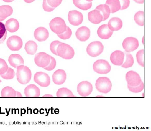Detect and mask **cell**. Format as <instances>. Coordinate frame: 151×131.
<instances>
[{
    "label": "cell",
    "mask_w": 151,
    "mask_h": 131,
    "mask_svg": "<svg viewBox=\"0 0 151 131\" xmlns=\"http://www.w3.org/2000/svg\"><path fill=\"white\" fill-rule=\"evenodd\" d=\"M57 97H75L72 92L66 87L59 89L56 92Z\"/></svg>",
    "instance_id": "obj_29"
},
{
    "label": "cell",
    "mask_w": 151,
    "mask_h": 131,
    "mask_svg": "<svg viewBox=\"0 0 151 131\" xmlns=\"http://www.w3.org/2000/svg\"><path fill=\"white\" fill-rule=\"evenodd\" d=\"M108 26L112 31H117L120 29L122 26V22L118 17H113L109 20Z\"/></svg>",
    "instance_id": "obj_22"
},
{
    "label": "cell",
    "mask_w": 151,
    "mask_h": 131,
    "mask_svg": "<svg viewBox=\"0 0 151 131\" xmlns=\"http://www.w3.org/2000/svg\"><path fill=\"white\" fill-rule=\"evenodd\" d=\"M127 87L129 91L133 93H137L142 91L144 89V83L142 81L141 83L138 86L131 87L127 85Z\"/></svg>",
    "instance_id": "obj_36"
},
{
    "label": "cell",
    "mask_w": 151,
    "mask_h": 131,
    "mask_svg": "<svg viewBox=\"0 0 151 131\" xmlns=\"http://www.w3.org/2000/svg\"><path fill=\"white\" fill-rule=\"evenodd\" d=\"M9 67L5 61L0 58V75L4 74L7 71Z\"/></svg>",
    "instance_id": "obj_39"
},
{
    "label": "cell",
    "mask_w": 151,
    "mask_h": 131,
    "mask_svg": "<svg viewBox=\"0 0 151 131\" xmlns=\"http://www.w3.org/2000/svg\"><path fill=\"white\" fill-rule=\"evenodd\" d=\"M7 36V31L5 25L0 22V44L3 43Z\"/></svg>",
    "instance_id": "obj_33"
},
{
    "label": "cell",
    "mask_w": 151,
    "mask_h": 131,
    "mask_svg": "<svg viewBox=\"0 0 151 131\" xmlns=\"http://www.w3.org/2000/svg\"><path fill=\"white\" fill-rule=\"evenodd\" d=\"M49 25L52 31L57 34L64 32L67 27L64 20L60 17L53 18L50 21Z\"/></svg>",
    "instance_id": "obj_3"
},
{
    "label": "cell",
    "mask_w": 151,
    "mask_h": 131,
    "mask_svg": "<svg viewBox=\"0 0 151 131\" xmlns=\"http://www.w3.org/2000/svg\"><path fill=\"white\" fill-rule=\"evenodd\" d=\"M97 33L98 36L103 39H107L112 36L113 31L109 28L107 24H104L98 29Z\"/></svg>",
    "instance_id": "obj_19"
},
{
    "label": "cell",
    "mask_w": 151,
    "mask_h": 131,
    "mask_svg": "<svg viewBox=\"0 0 151 131\" xmlns=\"http://www.w3.org/2000/svg\"><path fill=\"white\" fill-rule=\"evenodd\" d=\"M62 42L58 40L52 41L50 45V49L51 52L55 55L58 56L56 49L58 45Z\"/></svg>",
    "instance_id": "obj_38"
},
{
    "label": "cell",
    "mask_w": 151,
    "mask_h": 131,
    "mask_svg": "<svg viewBox=\"0 0 151 131\" xmlns=\"http://www.w3.org/2000/svg\"><path fill=\"white\" fill-rule=\"evenodd\" d=\"M90 31L87 27L83 26L78 28L76 32L77 39L81 42H85L89 38Z\"/></svg>",
    "instance_id": "obj_17"
},
{
    "label": "cell",
    "mask_w": 151,
    "mask_h": 131,
    "mask_svg": "<svg viewBox=\"0 0 151 131\" xmlns=\"http://www.w3.org/2000/svg\"><path fill=\"white\" fill-rule=\"evenodd\" d=\"M21 94L18 91H16V95L15 97H22Z\"/></svg>",
    "instance_id": "obj_44"
},
{
    "label": "cell",
    "mask_w": 151,
    "mask_h": 131,
    "mask_svg": "<svg viewBox=\"0 0 151 131\" xmlns=\"http://www.w3.org/2000/svg\"><path fill=\"white\" fill-rule=\"evenodd\" d=\"M72 34V31L71 29L67 26L66 30L63 33L57 34L60 39L63 40H66L69 39Z\"/></svg>",
    "instance_id": "obj_35"
},
{
    "label": "cell",
    "mask_w": 151,
    "mask_h": 131,
    "mask_svg": "<svg viewBox=\"0 0 151 131\" xmlns=\"http://www.w3.org/2000/svg\"><path fill=\"white\" fill-rule=\"evenodd\" d=\"M99 11L103 17V21L107 19L109 17L111 13L109 7L106 4H102L97 6L95 9Z\"/></svg>",
    "instance_id": "obj_27"
},
{
    "label": "cell",
    "mask_w": 151,
    "mask_h": 131,
    "mask_svg": "<svg viewBox=\"0 0 151 131\" xmlns=\"http://www.w3.org/2000/svg\"><path fill=\"white\" fill-rule=\"evenodd\" d=\"M96 89L100 92L106 94L111 90L112 84L110 79L107 77H99L95 83Z\"/></svg>",
    "instance_id": "obj_4"
},
{
    "label": "cell",
    "mask_w": 151,
    "mask_h": 131,
    "mask_svg": "<svg viewBox=\"0 0 151 131\" xmlns=\"http://www.w3.org/2000/svg\"><path fill=\"white\" fill-rule=\"evenodd\" d=\"M7 45L9 48L13 51L19 50L22 48L23 42L21 38L17 36H12L8 39Z\"/></svg>",
    "instance_id": "obj_12"
},
{
    "label": "cell",
    "mask_w": 151,
    "mask_h": 131,
    "mask_svg": "<svg viewBox=\"0 0 151 131\" xmlns=\"http://www.w3.org/2000/svg\"><path fill=\"white\" fill-rule=\"evenodd\" d=\"M34 35L35 38L39 42H43L46 40L49 36L47 29L43 27H40L35 29Z\"/></svg>",
    "instance_id": "obj_16"
},
{
    "label": "cell",
    "mask_w": 151,
    "mask_h": 131,
    "mask_svg": "<svg viewBox=\"0 0 151 131\" xmlns=\"http://www.w3.org/2000/svg\"><path fill=\"white\" fill-rule=\"evenodd\" d=\"M74 5L77 8L83 10H86L90 9L92 5L91 2L86 0H73Z\"/></svg>",
    "instance_id": "obj_25"
},
{
    "label": "cell",
    "mask_w": 151,
    "mask_h": 131,
    "mask_svg": "<svg viewBox=\"0 0 151 131\" xmlns=\"http://www.w3.org/2000/svg\"><path fill=\"white\" fill-rule=\"evenodd\" d=\"M122 45L125 51L129 52L136 49L139 46V43L138 40L135 38L129 37L124 40Z\"/></svg>",
    "instance_id": "obj_10"
},
{
    "label": "cell",
    "mask_w": 151,
    "mask_h": 131,
    "mask_svg": "<svg viewBox=\"0 0 151 131\" xmlns=\"http://www.w3.org/2000/svg\"><path fill=\"white\" fill-rule=\"evenodd\" d=\"M136 3L139 4H142L144 3V0H133Z\"/></svg>",
    "instance_id": "obj_45"
},
{
    "label": "cell",
    "mask_w": 151,
    "mask_h": 131,
    "mask_svg": "<svg viewBox=\"0 0 151 131\" xmlns=\"http://www.w3.org/2000/svg\"><path fill=\"white\" fill-rule=\"evenodd\" d=\"M5 26L6 30L9 32H14L18 29L19 24L16 19L11 18L6 21Z\"/></svg>",
    "instance_id": "obj_23"
},
{
    "label": "cell",
    "mask_w": 151,
    "mask_h": 131,
    "mask_svg": "<svg viewBox=\"0 0 151 131\" xmlns=\"http://www.w3.org/2000/svg\"><path fill=\"white\" fill-rule=\"evenodd\" d=\"M56 52L58 56L67 60L71 59L75 54L74 50L70 45L62 42L58 45Z\"/></svg>",
    "instance_id": "obj_2"
},
{
    "label": "cell",
    "mask_w": 151,
    "mask_h": 131,
    "mask_svg": "<svg viewBox=\"0 0 151 131\" xmlns=\"http://www.w3.org/2000/svg\"><path fill=\"white\" fill-rule=\"evenodd\" d=\"M86 0L88 2H91L93 0Z\"/></svg>",
    "instance_id": "obj_50"
},
{
    "label": "cell",
    "mask_w": 151,
    "mask_h": 131,
    "mask_svg": "<svg viewBox=\"0 0 151 131\" xmlns=\"http://www.w3.org/2000/svg\"><path fill=\"white\" fill-rule=\"evenodd\" d=\"M93 89L92 84L87 81H83L79 83L77 86V91L81 96L86 97L89 96Z\"/></svg>",
    "instance_id": "obj_9"
},
{
    "label": "cell",
    "mask_w": 151,
    "mask_h": 131,
    "mask_svg": "<svg viewBox=\"0 0 151 131\" xmlns=\"http://www.w3.org/2000/svg\"><path fill=\"white\" fill-rule=\"evenodd\" d=\"M4 1L6 2H10L11 1L9 0H3Z\"/></svg>",
    "instance_id": "obj_48"
},
{
    "label": "cell",
    "mask_w": 151,
    "mask_h": 131,
    "mask_svg": "<svg viewBox=\"0 0 151 131\" xmlns=\"http://www.w3.org/2000/svg\"><path fill=\"white\" fill-rule=\"evenodd\" d=\"M34 82L40 86L47 87L50 83V79L49 75L43 72H38L36 73L34 77Z\"/></svg>",
    "instance_id": "obj_7"
},
{
    "label": "cell",
    "mask_w": 151,
    "mask_h": 131,
    "mask_svg": "<svg viewBox=\"0 0 151 131\" xmlns=\"http://www.w3.org/2000/svg\"><path fill=\"white\" fill-rule=\"evenodd\" d=\"M42 97H53L52 95L50 94H46L42 96Z\"/></svg>",
    "instance_id": "obj_46"
},
{
    "label": "cell",
    "mask_w": 151,
    "mask_h": 131,
    "mask_svg": "<svg viewBox=\"0 0 151 131\" xmlns=\"http://www.w3.org/2000/svg\"><path fill=\"white\" fill-rule=\"evenodd\" d=\"M134 19L138 25L140 26H143L144 25L143 11H139L137 12L134 15Z\"/></svg>",
    "instance_id": "obj_32"
},
{
    "label": "cell",
    "mask_w": 151,
    "mask_h": 131,
    "mask_svg": "<svg viewBox=\"0 0 151 131\" xmlns=\"http://www.w3.org/2000/svg\"><path fill=\"white\" fill-rule=\"evenodd\" d=\"M68 19L70 23L74 26L81 24L83 20V16L80 12L77 10H71L69 11Z\"/></svg>",
    "instance_id": "obj_13"
},
{
    "label": "cell",
    "mask_w": 151,
    "mask_h": 131,
    "mask_svg": "<svg viewBox=\"0 0 151 131\" xmlns=\"http://www.w3.org/2000/svg\"><path fill=\"white\" fill-rule=\"evenodd\" d=\"M25 2L27 3H29L34 1L35 0H24Z\"/></svg>",
    "instance_id": "obj_47"
},
{
    "label": "cell",
    "mask_w": 151,
    "mask_h": 131,
    "mask_svg": "<svg viewBox=\"0 0 151 131\" xmlns=\"http://www.w3.org/2000/svg\"><path fill=\"white\" fill-rule=\"evenodd\" d=\"M120 5V10H122L127 8L130 4L129 0H119Z\"/></svg>",
    "instance_id": "obj_43"
},
{
    "label": "cell",
    "mask_w": 151,
    "mask_h": 131,
    "mask_svg": "<svg viewBox=\"0 0 151 131\" xmlns=\"http://www.w3.org/2000/svg\"><path fill=\"white\" fill-rule=\"evenodd\" d=\"M16 91L12 87L6 86L3 88L1 91V96L2 97H15Z\"/></svg>",
    "instance_id": "obj_30"
},
{
    "label": "cell",
    "mask_w": 151,
    "mask_h": 131,
    "mask_svg": "<svg viewBox=\"0 0 151 131\" xmlns=\"http://www.w3.org/2000/svg\"><path fill=\"white\" fill-rule=\"evenodd\" d=\"M42 6L44 10L47 12H51L55 8L50 6L47 3V0H43Z\"/></svg>",
    "instance_id": "obj_42"
},
{
    "label": "cell",
    "mask_w": 151,
    "mask_h": 131,
    "mask_svg": "<svg viewBox=\"0 0 151 131\" xmlns=\"http://www.w3.org/2000/svg\"><path fill=\"white\" fill-rule=\"evenodd\" d=\"M93 67L95 72L101 74H107L111 70V66L108 62L103 59H99L95 61Z\"/></svg>",
    "instance_id": "obj_5"
},
{
    "label": "cell",
    "mask_w": 151,
    "mask_h": 131,
    "mask_svg": "<svg viewBox=\"0 0 151 131\" xmlns=\"http://www.w3.org/2000/svg\"><path fill=\"white\" fill-rule=\"evenodd\" d=\"M105 4L109 7L111 13H115L120 10L119 0H107Z\"/></svg>",
    "instance_id": "obj_28"
},
{
    "label": "cell",
    "mask_w": 151,
    "mask_h": 131,
    "mask_svg": "<svg viewBox=\"0 0 151 131\" xmlns=\"http://www.w3.org/2000/svg\"><path fill=\"white\" fill-rule=\"evenodd\" d=\"M52 77L53 82L56 85H60L65 82L67 75L64 70L58 69L54 72Z\"/></svg>",
    "instance_id": "obj_14"
},
{
    "label": "cell",
    "mask_w": 151,
    "mask_h": 131,
    "mask_svg": "<svg viewBox=\"0 0 151 131\" xmlns=\"http://www.w3.org/2000/svg\"><path fill=\"white\" fill-rule=\"evenodd\" d=\"M96 97H104L103 96L100 95H98L96 96Z\"/></svg>",
    "instance_id": "obj_49"
},
{
    "label": "cell",
    "mask_w": 151,
    "mask_h": 131,
    "mask_svg": "<svg viewBox=\"0 0 151 131\" xmlns=\"http://www.w3.org/2000/svg\"><path fill=\"white\" fill-rule=\"evenodd\" d=\"M9 0L11 1V2H12L14 0Z\"/></svg>",
    "instance_id": "obj_51"
},
{
    "label": "cell",
    "mask_w": 151,
    "mask_h": 131,
    "mask_svg": "<svg viewBox=\"0 0 151 131\" xmlns=\"http://www.w3.org/2000/svg\"><path fill=\"white\" fill-rule=\"evenodd\" d=\"M56 62L55 58L51 56V60L49 64L43 68L47 71H50L53 70L55 67Z\"/></svg>",
    "instance_id": "obj_40"
},
{
    "label": "cell",
    "mask_w": 151,
    "mask_h": 131,
    "mask_svg": "<svg viewBox=\"0 0 151 131\" xmlns=\"http://www.w3.org/2000/svg\"><path fill=\"white\" fill-rule=\"evenodd\" d=\"M8 61L10 65L15 68H17V67L23 65L24 64L23 58L18 54L11 55L9 57Z\"/></svg>",
    "instance_id": "obj_21"
},
{
    "label": "cell",
    "mask_w": 151,
    "mask_h": 131,
    "mask_svg": "<svg viewBox=\"0 0 151 131\" xmlns=\"http://www.w3.org/2000/svg\"><path fill=\"white\" fill-rule=\"evenodd\" d=\"M1 77L6 79H13L15 75L14 70L10 67H9L6 72L4 74L0 75Z\"/></svg>",
    "instance_id": "obj_34"
},
{
    "label": "cell",
    "mask_w": 151,
    "mask_h": 131,
    "mask_svg": "<svg viewBox=\"0 0 151 131\" xmlns=\"http://www.w3.org/2000/svg\"><path fill=\"white\" fill-rule=\"evenodd\" d=\"M125 53L126 54V60L121 66L123 68H127L132 66L134 61L133 58L131 54L126 52Z\"/></svg>",
    "instance_id": "obj_31"
},
{
    "label": "cell",
    "mask_w": 151,
    "mask_h": 131,
    "mask_svg": "<svg viewBox=\"0 0 151 131\" xmlns=\"http://www.w3.org/2000/svg\"><path fill=\"white\" fill-rule=\"evenodd\" d=\"M1 82V81L0 79V83Z\"/></svg>",
    "instance_id": "obj_52"
},
{
    "label": "cell",
    "mask_w": 151,
    "mask_h": 131,
    "mask_svg": "<svg viewBox=\"0 0 151 131\" xmlns=\"http://www.w3.org/2000/svg\"><path fill=\"white\" fill-rule=\"evenodd\" d=\"M89 20L92 23L98 24L103 20V17L100 12L95 9L89 12L88 14Z\"/></svg>",
    "instance_id": "obj_20"
},
{
    "label": "cell",
    "mask_w": 151,
    "mask_h": 131,
    "mask_svg": "<svg viewBox=\"0 0 151 131\" xmlns=\"http://www.w3.org/2000/svg\"><path fill=\"white\" fill-rule=\"evenodd\" d=\"M51 56L45 52H40L37 53L34 57V62L38 67L44 68L50 63Z\"/></svg>",
    "instance_id": "obj_8"
},
{
    "label": "cell",
    "mask_w": 151,
    "mask_h": 131,
    "mask_svg": "<svg viewBox=\"0 0 151 131\" xmlns=\"http://www.w3.org/2000/svg\"><path fill=\"white\" fill-rule=\"evenodd\" d=\"M104 49L102 43L99 41L93 42L90 43L86 48L88 54L92 57L97 56L101 54Z\"/></svg>",
    "instance_id": "obj_6"
},
{
    "label": "cell",
    "mask_w": 151,
    "mask_h": 131,
    "mask_svg": "<svg viewBox=\"0 0 151 131\" xmlns=\"http://www.w3.org/2000/svg\"><path fill=\"white\" fill-rule=\"evenodd\" d=\"M24 93L27 97H38L40 94L39 88L34 84L27 86L24 90Z\"/></svg>",
    "instance_id": "obj_18"
},
{
    "label": "cell",
    "mask_w": 151,
    "mask_h": 131,
    "mask_svg": "<svg viewBox=\"0 0 151 131\" xmlns=\"http://www.w3.org/2000/svg\"><path fill=\"white\" fill-rule=\"evenodd\" d=\"M17 79L18 81L22 84H26L30 81L32 76L31 70L27 67L21 65L17 67Z\"/></svg>",
    "instance_id": "obj_1"
},
{
    "label": "cell",
    "mask_w": 151,
    "mask_h": 131,
    "mask_svg": "<svg viewBox=\"0 0 151 131\" xmlns=\"http://www.w3.org/2000/svg\"><path fill=\"white\" fill-rule=\"evenodd\" d=\"M37 47V45L35 42L29 40L25 44L24 49L28 54L33 55L36 53Z\"/></svg>",
    "instance_id": "obj_26"
},
{
    "label": "cell",
    "mask_w": 151,
    "mask_h": 131,
    "mask_svg": "<svg viewBox=\"0 0 151 131\" xmlns=\"http://www.w3.org/2000/svg\"><path fill=\"white\" fill-rule=\"evenodd\" d=\"M48 4L51 7L55 8L60 5L62 0H47Z\"/></svg>",
    "instance_id": "obj_41"
},
{
    "label": "cell",
    "mask_w": 151,
    "mask_h": 131,
    "mask_svg": "<svg viewBox=\"0 0 151 131\" xmlns=\"http://www.w3.org/2000/svg\"><path fill=\"white\" fill-rule=\"evenodd\" d=\"M124 54L120 50H116L113 52L110 56V61L114 65H121L124 62Z\"/></svg>",
    "instance_id": "obj_15"
},
{
    "label": "cell",
    "mask_w": 151,
    "mask_h": 131,
    "mask_svg": "<svg viewBox=\"0 0 151 131\" xmlns=\"http://www.w3.org/2000/svg\"><path fill=\"white\" fill-rule=\"evenodd\" d=\"M13 10L10 6L4 5L0 6V21L4 20L12 13Z\"/></svg>",
    "instance_id": "obj_24"
},
{
    "label": "cell",
    "mask_w": 151,
    "mask_h": 131,
    "mask_svg": "<svg viewBox=\"0 0 151 131\" xmlns=\"http://www.w3.org/2000/svg\"><path fill=\"white\" fill-rule=\"evenodd\" d=\"M125 78L127 85L131 87L138 86L142 81L139 75L135 71L132 70L127 73Z\"/></svg>",
    "instance_id": "obj_11"
},
{
    "label": "cell",
    "mask_w": 151,
    "mask_h": 131,
    "mask_svg": "<svg viewBox=\"0 0 151 131\" xmlns=\"http://www.w3.org/2000/svg\"><path fill=\"white\" fill-rule=\"evenodd\" d=\"M136 58L138 64L141 66H144V50L143 49L139 51L137 53Z\"/></svg>",
    "instance_id": "obj_37"
}]
</instances>
